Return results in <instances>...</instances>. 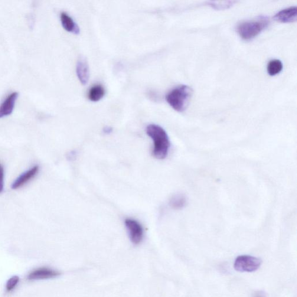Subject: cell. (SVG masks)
Segmentation results:
<instances>
[{
	"label": "cell",
	"mask_w": 297,
	"mask_h": 297,
	"mask_svg": "<svg viewBox=\"0 0 297 297\" xmlns=\"http://www.w3.org/2000/svg\"><path fill=\"white\" fill-rule=\"evenodd\" d=\"M146 133L153 141V155L158 159H165L170 147L167 132L161 126L150 125L147 127Z\"/></svg>",
	"instance_id": "cell-1"
},
{
	"label": "cell",
	"mask_w": 297,
	"mask_h": 297,
	"mask_svg": "<svg viewBox=\"0 0 297 297\" xmlns=\"http://www.w3.org/2000/svg\"><path fill=\"white\" fill-rule=\"evenodd\" d=\"M192 94L191 87L185 85L172 90L166 96V100L173 109L179 112L187 108Z\"/></svg>",
	"instance_id": "cell-2"
},
{
	"label": "cell",
	"mask_w": 297,
	"mask_h": 297,
	"mask_svg": "<svg viewBox=\"0 0 297 297\" xmlns=\"http://www.w3.org/2000/svg\"><path fill=\"white\" fill-rule=\"evenodd\" d=\"M269 24L266 16H260L256 19L241 23L238 26L237 32L241 38L250 40L257 36Z\"/></svg>",
	"instance_id": "cell-3"
},
{
	"label": "cell",
	"mask_w": 297,
	"mask_h": 297,
	"mask_svg": "<svg viewBox=\"0 0 297 297\" xmlns=\"http://www.w3.org/2000/svg\"><path fill=\"white\" fill-rule=\"evenodd\" d=\"M262 263L259 258L250 256H240L234 261V267L240 272H253L259 268Z\"/></svg>",
	"instance_id": "cell-4"
},
{
	"label": "cell",
	"mask_w": 297,
	"mask_h": 297,
	"mask_svg": "<svg viewBox=\"0 0 297 297\" xmlns=\"http://www.w3.org/2000/svg\"><path fill=\"white\" fill-rule=\"evenodd\" d=\"M125 225L132 243L134 244L141 243L143 237V230L141 225L138 221L130 218L126 220Z\"/></svg>",
	"instance_id": "cell-5"
},
{
	"label": "cell",
	"mask_w": 297,
	"mask_h": 297,
	"mask_svg": "<svg viewBox=\"0 0 297 297\" xmlns=\"http://www.w3.org/2000/svg\"><path fill=\"white\" fill-rule=\"evenodd\" d=\"M61 275L60 272L48 267H41L35 269L29 274V280H40L55 278Z\"/></svg>",
	"instance_id": "cell-6"
},
{
	"label": "cell",
	"mask_w": 297,
	"mask_h": 297,
	"mask_svg": "<svg viewBox=\"0 0 297 297\" xmlns=\"http://www.w3.org/2000/svg\"><path fill=\"white\" fill-rule=\"evenodd\" d=\"M76 73L78 80L81 84L86 85L89 83L90 70L86 58L80 57L78 59L76 65Z\"/></svg>",
	"instance_id": "cell-7"
},
{
	"label": "cell",
	"mask_w": 297,
	"mask_h": 297,
	"mask_svg": "<svg viewBox=\"0 0 297 297\" xmlns=\"http://www.w3.org/2000/svg\"><path fill=\"white\" fill-rule=\"evenodd\" d=\"M297 8L296 6L282 9L274 16L275 21L281 23H292L297 21Z\"/></svg>",
	"instance_id": "cell-8"
},
{
	"label": "cell",
	"mask_w": 297,
	"mask_h": 297,
	"mask_svg": "<svg viewBox=\"0 0 297 297\" xmlns=\"http://www.w3.org/2000/svg\"><path fill=\"white\" fill-rule=\"evenodd\" d=\"M18 97V93H13L6 98L0 106V118L10 115L14 109L15 104Z\"/></svg>",
	"instance_id": "cell-9"
},
{
	"label": "cell",
	"mask_w": 297,
	"mask_h": 297,
	"mask_svg": "<svg viewBox=\"0 0 297 297\" xmlns=\"http://www.w3.org/2000/svg\"><path fill=\"white\" fill-rule=\"evenodd\" d=\"M38 166H34L29 171H26L22 174L20 177H19L13 183L12 185V188L13 189H16L22 187L29 182L31 180L32 178H33L38 173Z\"/></svg>",
	"instance_id": "cell-10"
},
{
	"label": "cell",
	"mask_w": 297,
	"mask_h": 297,
	"mask_svg": "<svg viewBox=\"0 0 297 297\" xmlns=\"http://www.w3.org/2000/svg\"><path fill=\"white\" fill-rule=\"evenodd\" d=\"M61 21L65 30L68 32L72 33L75 34L80 33L79 27L73 19L66 13H62L61 14Z\"/></svg>",
	"instance_id": "cell-11"
},
{
	"label": "cell",
	"mask_w": 297,
	"mask_h": 297,
	"mask_svg": "<svg viewBox=\"0 0 297 297\" xmlns=\"http://www.w3.org/2000/svg\"><path fill=\"white\" fill-rule=\"evenodd\" d=\"M105 94V90L102 85L97 84L91 87L89 90L88 97L93 102H98L102 99Z\"/></svg>",
	"instance_id": "cell-12"
},
{
	"label": "cell",
	"mask_w": 297,
	"mask_h": 297,
	"mask_svg": "<svg viewBox=\"0 0 297 297\" xmlns=\"http://www.w3.org/2000/svg\"><path fill=\"white\" fill-rule=\"evenodd\" d=\"M283 69V64L278 60L270 61L267 65V71L270 76H275L279 74Z\"/></svg>",
	"instance_id": "cell-13"
},
{
	"label": "cell",
	"mask_w": 297,
	"mask_h": 297,
	"mask_svg": "<svg viewBox=\"0 0 297 297\" xmlns=\"http://www.w3.org/2000/svg\"><path fill=\"white\" fill-rule=\"evenodd\" d=\"M186 203H187V198L182 195H175L169 201L171 207L176 209V210H179V209L184 207Z\"/></svg>",
	"instance_id": "cell-14"
},
{
	"label": "cell",
	"mask_w": 297,
	"mask_h": 297,
	"mask_svg": "<svg viewBox=\"0 0 297 297\" xmlns=\"http://www.w3.org/2000/svg\"><path fill=\"white\" fill-rule=\"evenodd\" d=\"M236 1H211L208 2L209 5L213 9L217 10H224L232 6Z\"/></svg>",
	"instance_id": "cell-15"
},
{
	"label": "cell",
	"mask_w": 297,
	"mask_h": 297,
	"mask_svg": "<svg viewBox=\"0 0 297 297\" xmlns=\"http://www.w3.org/2000/svg\"><path fill=\"white\" fill-rule=\"evenodd\" d=\"M19 282V277L18 276H14L9 279L6 284V290L7 292H11L16 287L18 286Z\"/></svg>",
	"instance_id": "cell-16"
},
{
	"label": "cell",
	"mask_w": 297,
	"mask_h": 297,
	"mask_svg": "<svg viewBox=\"0 0 297 297\" xmlns=\"http://www.w3.org/2000/svg\"><path fill=\"white\" fill-rule=\"evenodd\" d=\"M4 170L2 165H0V193L4 189Z\"/></svg>",
	"instance_id": "cell-17"
},
{
	"label": "cell",
	"mask_w": 297,
	"mask_h": 297,
	"mask_svg": "<svg viewBox=\"0 0 297 297\" xmlns=\"http://www.w3.org/2000/svg\"><path fill=\"white\" fill-rule=\"evenodd\" d=\"M77 157V152L76 151H71L68 153L67 159L69 161H74Z\"/></svg>",
	"instance_id": "cell-18"
},
{
	"label": "cell",
	"mask_w": 297,
	"mask_h": 297,
	"mask_svg": "<svg viewBox=\"0 0 297 297\" xmlns=\"http://www.w3.org/2000/svg\"><path fill=\"white\" fill-rule=\"evenodd\" d=\"M113 129L112 128V127H104L103 130V132L104 133H106V134H110V133L111 132H112Z\"/></svg>",
	"instance_id": "cell-19"
},
{
	"label": "cell",
	"mask_w": 297,
	"mask_h": 297,
	"mask_svg": "<svg viewBox=\"0 0 297 297\" xmlns=\"http://www.w3.org/2000/svg\"><path fill=\"white\" fill-rule=\"evenodd\" d=\"M254 297H265V295H264V294L260 292L256 293L255 296H254Z\"/></svg>",
	"instance_id": "cell-20"
}]
</instances>
